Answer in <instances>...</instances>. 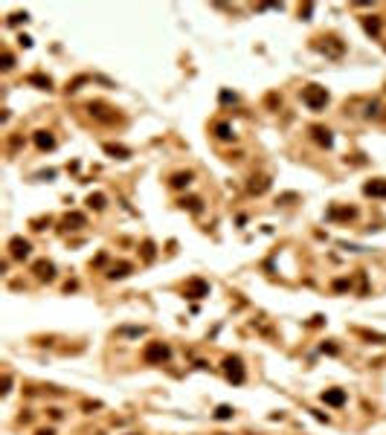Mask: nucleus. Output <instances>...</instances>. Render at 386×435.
Instances as JSON below:
<instances>
[{
    "mask_svg": "<svg viewBox=\"0 0 386 435\" xmlns=\"http://www.w3.org/2000/svg\"><path fill=\"white\" fill-rule=\"evenodd\" d=\"M302 102H305L311 110H322V108L328 105V90L320 87V84H308V87L302 90Z\"/></svg>",
    "mask_w": 386,
    "mask_h": 435,
    "instance_id": "1",
    "label": "nucleus"
},
{
    "mask_svg": "<svg viewBox=\"0 0 386 435\" xmlns=\"http://www.w3.org/2000/svg\"><path fill=\"white\" fill-rule=\"evenodd\" d=\"M168 357H171V348H168L165 342H148V345H145V351H142V360H145L148 366L165 363Z\"/></svg>",
    "mask_w": 386,
    "mask_h": 435,
    "instance_id": "2",
    "label": "nucleus"
},
{
    "mask_svg": "<svg viewBox=\"0 0 386 435\" xmlns=\"http://www.w3.org/2000/svg\"><path fill=\"white\" fill-rule=\"evenodd\" d=\"M224 372H226V377L232 380V383H244V363H241V357H226L224 360Z\"/></svg>",
    "mask_w": 386,
    "mask_h": 435,
    "instance_id": "3",
    "label": "nucleus"
},
{
    "mask_svg": "<svg viewBox=\"0 0 386 435\" xmlns=\"http://www.w3.org/2000/svg\"><path fill=\"white\" fill-rule=\"evenodd\" d=\"M183 293H186L189 299H203V296H209V281L189 279L186 284H183Z\"/></svg>",
    "mask_w": 386,
    "mask_h": 435,
    "instance_id": "4",
    "label": "nucleus"
},
{
    "mask_svg": "<svg viewBox=\"0 0 386 435\" xmlns=\"http://www.w3.org/2000/svg\"><path fill=\"white\" fill-rule=\"evenodd\" d=\"M29 249H32V244L27 241V238H12L9 241V252H12V258H18V261H24V258H29Z\"/></svg>",
    "mask_w": 386,
    "mask_h": 435,
    "instance_id": "5",
    "label": "nucleus"
},
{
    "mask_svg": "<svg viewBox=\"0 0 386 435\" xmlns=\"http://www.w3.org/2000/svg\"><path fill=\"white\" fill-rule=\"evenodd\" d=\"M32 273H35V279H38V281H53V279H55V267H53V261H47V258L35 261Z\"/></svg>",
    "mask_w": 386,
    "mask_h": 435,
    "instance_id": "6",
    "label": "nucleus"
},
{
    "mask_svg": "<svg viewBox=\"0 0 386 435\" xmlns=\"http://www.w3.org/2000/svg\"><path fill=\"white\" fill-rule=\"evenodd\" d=\"M322 401L328 406H343L346 404V392H343V389H325V392H322Z\"/></svg>",
    "mask_w": 386,
    "mask_h": 435,
    "instance_id": "7",
    "label": "nucleus"
},
{
    "mask_svg": "<svg viewBox=\"0 0 386 435\" xmlns=\"http://www.w3.org/2000/svg\"><path fill=\"white\" fill-rule=\"evenodd\" d=\"M131 270H134V264H128V261H119V264H113V267L108 270V279H110V281L125 279V276H131Z\"/></svg>",
    "mask_w": 386,
    "mask_h": 435,
    "instance_id": "8",
    "label": "nucleus"
},
{
    "mask_svg": "<svg viewBox=\"0 0 386 435\" xmlns=\"http://www.w3.org/2000/svg\"><path fill=\"white\" fill-rule=\"evenodd\" d=\"M363 194H369V197H386V180H369L363 186Z\"/></svg>",
    "mask_w": 386,
    "mask_h": 435,
    "instance_id": "9",
    "label": "nucleus"
},
{
    "mask_svg": "<svg viewBox=\"0 0 386 435\" xmlns=\"http://www.w3.org/2000/svg\"><path fill=\"white\" fill-rule=\"evenodd\" d=\"M35 145L41 151H50V148H55V139H53L50 131H35Z\"/></svg>",
    "mask_w": 386,
    "mask_h": 435,
    "instance_id": "10",
    "label": "nucleus"
},
{
    "mask_svg": "<svg viewBox=\"0 0 386 435\" xmlns=\"http://www.w3.org/2000/svg\"><path fill=\"white\" fill-rule=\"evenodd\" d=\"M311 134H314V139H317L320 145H325V148H331L334 136H331V131H328V128H322V125H314V128H311Z\"/></svg>",
    "mask_w": 386,
    "mask_h": 435,
    "instance_id": "11",
    "label": "nucleus"
},
{
    "mask_svg": "<svg viewBox=\"0 0 386 435\" xmlns=\"http://www.w3.org/2000/svg\"><path fill=\"white\" fill-rule=\"evenodd\" d=\"M84 223H87V218L82 212H67L64 215V229H82Z\"/></svg>",
    "mask_w": 386,
    "mask_h": 435,
    "instance_id": "12",
    "label": "nucleus"
},
{
    "mask_svg": "<svg viewBox=\"0 0 386 435\" xmlns=\"http://www.w3.org/2000/svg\"><path fill=\"white\" fill-rule=\"evenodd\" d=\"M189 183H192V171H177L171 177V189H186Z\"/></svg>",
    "mask_w": 386,
    "mask_h": 435,
    "instance_id": "13",
    "label": "nucleus"
},
{
    "mask_svg": "<svg viewBox=\"0 0 386 435\" xmlns=\"http://www.w3.org/2000/svg\"><path fill=\"white\" fill-rule=\"evenodd\" d=\"M180 206H183V209H189V212H194V215H200V212H203V200H200V197H183V200H180Z\"/></svg>",
    "mask_w": 386,
    "mask_h": 435,
    "instance_id": "14",
    "label": "nucleus"
},
{
    "mask_svg": "<svg viewBox=\"0 0 386 435\" xmlns=\"http://www.w3.org/2000/svg\"><path fill=\"white\" fill-rule=\"evenodd\" d=\"M250 194H261V191H267L270 189V180L267 177H253V183H250Z\"/></svg>",
    "mask_w": 386,
    "mask_h": 435,
    "instance_id": "15",
    "label": "nucleus"
},
{
    "mask_svg": "<svg viewBox=\"0 0 386 435\" xmlns=\"http://www.w3.org/2000/svg\"><path fill=\"white\" fill-rule=\"evenodd\" d=\"M87 110H90L93 116H99V119H108V122L113 119V116H108V113H105L108 108H105V105H99V102H90V105H87Z\"/></svg>",
    "mask_w": 386,
    "mask_h": 435,
    "instance_id": "16",
    "label": "nucleus"
},
{
    "mask_svg": "<svg viewBox=\"0 0 386 435\" xmlns=\"http://www.w3.org/2000/svg\"><path fill=\"white\" fill-rule=\"evenodd\" d=\"M232 415H235V409H232V406H226V404H221L218 409H215V418H218V421H229Z\"/></svg>",
    "mask_w": 386,
    "mask_h": 435,
    "instance_id": "17",
    "label": "nucleus"
},
{
    "mask_svg": "<svg viewBox=\"0 0 386 435\" xmlns=\"http://www.w3.org/2000/svg\"><path fill=\"white\" fill-rule=\"evenodd\" d=\"M27 82H29V84H38L41 90H50V87H53V82H50L47 76H29Z\"/></svg>",
    "mask_w": 386,
    "mask_h": 435,
    "instance_id": "18",
    "label": "nucleus"
},
{
    "mask_svg": "<svg viewBox=\"0 0 386 435\" xmlns=\"http://www.w3.org/2000/svg\"><path fill=\"white\" fill-rule=\"evenodd\" d=\"M87 206H90V209H96V212H99V209H105V194H99V191H96V194H90V197H87Z\"/></svg>",
    "mask_w": 386,
    "mask_h": 435,
    "instance_id": "19",
    "label": "nucleus"
},
{
    "mask_svg": "<svg viewBox=\"0 0 386 435\" xmlns=\"http://www.w3.org/2000/svg\"><path fill=\"white\" fill-rule=\"evenodd\" d=\"M215 136H218V139H232V128H229L226 122L215 125Z\"/></svg>",
    "mask_w": 386,
    "mask_h": 435,
    "instance_id": "20",
    "label": "nucleus"
},
{
    "mask_svg": "<svg viewBox=\"0 0 386 435\" xmlns=\"http://www.w3.org/2000/svg\"><path fill=\"white\" fill-rule=\"evenodd\" d=\"M105 151H108V154H113V157H131L128 148H122V145H113V142H108V145H105Z\"/></svg>",
    "mask_w": 386,
    "mask_h": 435,
    "instance_id": "21",
    "label": "nucleus"
},
{
    "mask_svg": "<svg viewBox=\"0 0 386 435\" xmlns=\"http://www.w3.org/2000/svg\"><path fill=\"white\" fill-rule=\"evenodd\" d=\"M363 27H366V32H372V35H378V32H381V21H378V18H372V15H369V18H366V21H363Z\"/></svg>",
    "mask_w": 386,
    "mask_h": 435,
    "instance_id": "22",
    "label": "nucleus"
},
{
    "mask_svg": "<svg viewBox=\"0 0 386 435\" xmlns=\"http://www.w3.org/2000/svg\"><path fill=\"white\" fill-rule=\"evenodd\" d=\"M331 215L334 218H354L357 215V209H331Z\"/></svg>",
    "mask_w": 386,
    "mask_h": 435,
    "instance_id": "23",
    "label": "nucleus"
},
{
    "mask_svg": "<svg viewBox=\"0 0 386 435\" xmlns=\"http://www.w3.org/2000/svg\"><path fill=\"white\" fill-rule=\"evenodd\" d=\"M142 255H145V261H151V258H154V244H151V241H145V244H142Z\"/></svg>",
    "mask_w": 386,
    "mask_h": 435,
    "instance_id": "24",
    "label": "nucleus"
},
{
    "mask_svg": "<svg viewBox=\"0 0 386 435\" xmlns=\"http://www.w3.org/2000/svg\"><path fill=\"white\" fill-rule=\"evenodd\" d=\"M15 67V58H12V53H6L3 55V70H12Z\"/></svg>",
    "mask_w": 386,
    "mask_h": 435,
    "instance_id": "25",
    "label": "nucleus"
},
{
    "mask_svg": "<svg viewBox=\"0 0 386 435\" xmlns=\"http://www.w3.org/2000/svg\"><path fill=\"white\" fill-rule=\"evenodd\" d=\"M21 21H27V15H21V12H18V15H12V18H9V24H12V27H18V24H21Z\"/></svg>",
    "mask_w": 386,
    "mask_h": 435,
    "instance_id": "26",
    "label": "nucleus"
},
{
    "mask_svg": "<svg viewBox=\"0 0 386 435\" xmlns=\"http://www.w3.org/2000/svg\"><path fill=\"white\" fill-rule=\"evenodd\" d=\"M334 290H349V281H346V279H337V281H334Z\"/></svg>",
    "mask_w": 386,
    "mask_h": 435,
    "instance_id": "27",
    "label": "nucleus"
},
{
    "mask_svg": "<svg viewBox=\"0 0 386 435\" xmlns=\"http://www.w3.org/2000/svg\"><path fill=\"white\" fill-rule=\"evenodd\" d=\"M221 102H235V93H226L224 90V93H221Z\"/></svg>",
    "mask_w": 386,
    "mask_h": 435,
    "instance_id": "28",
    "label": "nucleus"
},
{
    "mask_svg": "<svg viewBox=\"0 0 386 435\" xmlns=\"http://www.w3.org/2000/svg\"><path fill=\"white\" fill-rule=\"evenodd\" d=\"M35 435H55V433H53V430H38Z\"/></svg>",
    "mask_w": 386,
    "mask_h": 435,
    "instance_id": "29",
    "label": "nucleus"
},
{
    "mask_svg": "<svg viewBox=\"0 0 386 435\" xmlns=\"http://www.w3.org/2000/svg\"><path fill=\"white\" fill-rule=\"evenodd\" d=\"M131 435H139V433H131Z\"/></svg>",
    "mask_w": 386,
    "mask_h": 435,
    "instance_id": "30",
    "label": "nucleus"
},
{
    "mask_svg": "<svg viewBox=\"0 0 386 435\" xmlns=\"http://www.w3.org/2000/svg\"><path fill=\"white\" fill-rule=\"evenodd\" d=\"M96 435H105V433H96Z\"/></svg>",
    "mask_w": 386,
    "mask_h": 435,
    "instance_id": "31",
    "label": "nucleus"
}]
</instances>
